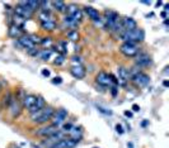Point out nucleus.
<instances>
[{
	"mask_svg": "<svg viewBox=\"0 0 169 148\" xmlns=\"http://www.w3.org/2000/svg\"><path fill=\"white\" fill-rule=\"evenodd\" d=\"M121 25L124 28V32H129V31H132V29H136L137 28V23L134 18H130V16H126L121 20Z\"/></svg>",
	"mask_w": 169,
	"mask_h": 148,
	"instance_id": "nucleus-13",
	"label": "nucleus"
},
{
	"mask_svg": "<svg viewBox=\"0 0 169 148\" xmlns=\"http://www.w3.org/2000/svg\"><path fill=\"white\" fill-rule=\"evenodd\" d=\"M52 52H53L52 48H45L42 51H38L37 56H38L41 60H43V61H48L50 58H51V56H52Z\"/></svg>",
	"mask_w": 169,
	"mask_h": 148,
	"instance_id": "nucleus-23",
	"label": "nucleus"
},
{
	"mask_svg": "<svg viewBox=\"0 0 169 148\" xmlns=\"http://www.w3.org/2000/svg\"><path fill=\"white\" fill-rule=\"evenodd\" d=\"M97 108H98V110H99L100 113H104V114H107V115H112V112L109 110V109L107 110V109H104V108H102V107H97Z\"/></svg>",
	"mask_w": 169,
	"mask_h": 148,
	"instance_id": "nucleus-35",
	"label": "nucleus"
},
{
	"mask_svg": "<svg viewBox=\"0 0 169 148\" xmlns=\"http://www.w3.org/2000/svg\"><path fill=\"white\" fill-rule=\"evenodd\" d=\"M28 37H29V39H31V41H32L35 44H37V43H41V38H40L38 36H37V34H29Z\"/></svg>",
	"mask_w": 169,
	"mask_h": 148,
	"instance_id": "nucleus-34",
	"label": "nucleus"
},
{
	"mask_svg": "<svg viewBox=\"0 0 169 148\" xmlns=\"http://www.w3.org/2000/svg\"><path fill=\"white\" fill-rule=\"evenodd\" d=\"M117 74H118V84L122 86H125L126 84H127L129 79H130V74H129V70L126 69L124 66H118L117 69Z\"/></svg>",
	"mask_w": 169,
	"mask_h": 148,
	"instance_id": "nucleus-11",
	"label": "nucleus"
},
{
	"mask_svg": "<svg viewBox=\"0 0 169 148\" xmlns=\"http://www.w3.org/2000/svg\"><path fill=\"white\" fill-rule=\"evenodd\" d=\"M162 16H163V18H165V16H167V14H165V11H163V13H162Z\"/></svg>",
	"mask_w": 169,
	"mask_h": 148,
	"instance_id": "nucleus-43",
	"label": "nucleus"
},
{
	"mask_svg": "<svg viewBox=\"0 0 169 148\" xmlns=\"http://www.w3.org/2000/svg\"><path fill=\"white\" fill-rule=\"evenodd\" d=\"M151 57L146 53H139L137 57H136V65L137 66H141V67H146V66H150L151 65Z\"/></svg>",
	"mask_w": 169,
	"mask_h": 148,
	"instance_id": "nucleus-15",
	"label": "nucleus"
},
{
	"mask_svg": "<svg viewBox=\"0 0 169 148\" xmlns=\"http://www.w3.org/2000/svg\"><path fill=\"white\" fill-rule=\"evenodd\" d=\"M84 10H85L88 16H89L93 22L98 23L99 20H100V15H99L98 9H95V8H93V6H85V8H84Z\"/></svg>",
	"mask_w": 169,
	"mask_h": 148,
	"instance_id": "nucleus-18",
	"label": "nucleus"
},
{
	"mask_svg": "<svg viewBox=\"0 0 169 148\" xmlns=\"http://www.w3.org/2000/svg\"><path fill=\"white\" fill-rule=\"evenodd\" d=\"M120 38L124 42H130V43H139V42H142L144 38H145V33H144L142 29L136 28L132 29V31L129 32H122L120 34Z\"/></svg>",
	"mask_w": 169,
	"mask_h": 148,
	"instance_id": "nucleus-2",
	"label": "nucleus"
},
{
	"mask_svg": "<svg viewBox=\"0 0 169 148\" xmlns=\"http://www.w3.org/2000/svg\"><path fill=\"white\" fill-rule=\"evenodd\" d=\"M26 4L33 11H36L40 8V1H37V0H28V1H26Z\"/></svg>",
	"mask_w": 169,
	"mask_h": 148,
	"instance_id": "nucleus-29",
	"label": "nucleus"
},
{
	"mask_svg": "<svg viewBox=\"0 0 169 148\" xmlns=\"http://www.w3.org/2000/svg\"><path fill=\"white\" fill-rule=\"evenodd\" d=\"M125 115L129 117V118H131V117H132V113H131V112H125Z\"/></svg>",
	"mask_w": 169,
	"mask_h": 148,
	"instance_id": "nucleus-41",
	"label": "nucleus"
},
{
	"mask_svg": "<svg viewBox=\"0 0 169 148\" xmlns=\"http://www.w3.org/2000/svg\"><path fill=\"white\" fill-rule=\"evenodd\" d=\"M37 101V96L33 95V94H26L22 99V107L23 108H27V110L29 108H32L35 103Z\"/></svg>",
	"mask_w": 169,
	"mask_h": 148,
	"instance_id": "nucleus-17",
	"label": "nucleus"
},
{
	"mask_svg": "<svg viewBox=\"0 0 169 148\" xmlns=\"http://www.w3.org/2000/svg\"><path fill=\"white\" fill-rule=\"evenodd\" d=\"M14 11H15V15H18L20 16V18H23V19H31L33 14H35V11H33L31 8H29L26 1H20L18 3V5H17L14 8Z\"/></svg>",
	"mask_w": 169,
	"mask_h": 148,
	"instance_id": "nucleus-4",
	"label": "nucleus"
},
{
	"mask_svg": "<svg viewBox=\"0 0 169 148\" xmlns=\"http://www.w3.org/2000/svg\"><path fill=\"white\" fill-rule=\"evenodd\" d=\"M22 101H20L18 98H14L13 96V99H12V103L9 105V113H10V115L12 118H18L20 115V113H22Z\"/></svg>",
	"mask_w": 169,
	"mask_h": 148,
	"instance_id": "nucleus-8",
	"label": "nucleus"
},
{
	"mask_svg": "<svg viewBox=\"0 0 169 148\" xmlns=\"http://www.w3.org/2000/svg\"><path fill=\"white\" fill-rule=\"evenodd\" d=\"M53 108L52 107H45L43 109H41L40 112H37L36 114H33V115H31V119L35 124H46L48 120H51V118L53 115Z\"/></svg>",
	"mask_w": 169,
	"mask_h": 148,
	"instance_id": "nucleus-1",
	"label": "nucleus"
},
{
	"mask_svg": "<svg viewBox=\"0 0 169 148\" xmlns=\"http://www.w3.org/2000/svg\"><path fill=\"white\" fill-rule=\"evenodd\" d=\"M56 48H57L56 51H57L58 54L65 56V54L67 53V44H66V42H64V41H58L57 44H56Z\"/></svg>",
	"mask_w": 169,
	"mask_h": 148,
	"instance_id": "nucleus-25",
	"label": "nucleus"
},
{
	"mask_svg": "<svg viewBox=\"0 0 169 148\" xmlns=\"http://www.w3.org/2000/svg\"><path fill=\"white\" fill-rule=\"evenodd\" d=\"M64 61H65V56H62V54H56V57H55V61H53V63L55 65H57V66H60V65H62L64 63Z\"/></svg>",
	"mask_w": 169,
	"mask_h": 148,
	"instance_id": "nucleus-33",
	"label": "nucleus"
},
{
	"mask_svg": "<svg viewBox=\"0 0 169 148\" xmlns=\"http://www.w3.org/2000/svg\"><path fill=\"white\" fill-rule=\"evenodd\" d=\"M52 38L51 37H45V38H41V44H43L45 47H47V48H50L52 46Z\"/></svg>",
	"mask_w": 169,
	"mask_h": 148,
	"instance_id": "nucleus-32",
	"label": "nucleus"
},
{
	"mask_svg": "<svg viewBox=\"0 0 169 148\" xmlns=\"http://www.w3.org/2000/svg\"><path fill=\"white\" fill-rule=\"evenodd\" d=\"M18 42H19V44L22 46L23 48H26V49H28V51H32V49H35L36 48V44L33 43V42L29 39V37L28 36H22L18 39Z\"/></svg>",
	"mask_w": 169,
	"mask_h": 148,
	"instance_id": "nucleus-19",
	"label": "nucleus"
},
{
	"mask_svg": "<svg viewBox=\"0 0 169 148\" xmlns=\"http://www.w3.org/2000/svg\"><path fill=\"white\" fill-rule=\"evenodd\" d=\"M131 109H132V112H139V110H140V107H139L137 104H134V105H132V108H131Z\"/></svg>",
	"mask_w": 169,
	"mask_h": 148,
	"instance_id": "nucleus-39",
	"label": "nucleus"
},
{
	"mask_svg": "<svg viewBox=\"0 0 169 148\" xmlns=\"http://www.w3.org/2000/svg\"><path fill=\"white\" fill-rule=\"evenodd\" d=\"M12 99H13V95H12V92H6V94L4 95V101H3L4 107H5V108H9V105H10V103H12Z\"/></svg>",
	"mask_w": 169,
	"mask_h": 148,
	"instance_id": "nucleus-30",
	"label": "nucleus"
},
{
	"mask_svg": "<svg viewBox=\"0 0 169 148\" xmlns=\"http://www.w3.org/2000/svg\"><path fill=\"white\" fill-rule=\"evenodd\" d=\"M67 38H69L70 41H73V42H77V41H79L80 36H79L78 31H70L69 33H67Z\"/></svg>",
	"mask_w": 169,
	"mask_h": 148,
	"instance_id": "nucleus-31",
	"label": "nucleus"
},
{
	"mask_svg": "<svg viewBox=\"0 0 169 148\" xmlns=\"http://www.w3.org/2000/svg\"><path fill=\"white\" fill-rule=\"evenodd\" d=\"M51 5L53 6V9L58 13H64L66 11V3L64 1H51Z\"/></svg>",
	"mask_w": 169,
	"mask_h": 148,
	"instance_id": "nucleus-24",
	"label": "nucleus"
},
{
	"mask_svg": "<svg viewBox=\"0 0 169 148\" xmlns=\"http://www.w3.org/2000/svg\"><path fill=\"white\" fill-rule=\"evenodd\" d=\"M104 15H105V18H104L105 27H107V29H109V31H113L116 25L120 23V20H121L120 16H118L117 13L113 11V10H105Z\"/></svg>",
	"mask_w": 169,
	"mask_h": 148,
	"instance_id": "nucleus-5",
	"label": "nucleus"
},
{
	"mask_svg": "<svg viewBox=\"0 0 169 148\" xmlns=\"http://www.w3.org/2000/svg\"><path fill=\"white\" fill-rule=\"evenodd\" d=\"M66 15L70 16L71 19H74L77 23H80L83 20L82 9L78 5H75V4H70V5L66 6Z\"/></svg>",
	"mask_w": 169,
	"mask_h": 148,
	"instance_id": "nucleus-6",
	"label": "nucleus"
},
{
	"mask_svg": "<svg viewBox=\"0 0 169 148\" xmlns=\"http://www.w3.org/2000/svg\"><path fill=\"white\" fill-rule=\"evenodd\" d=\"M131 80H132V82L139 87H145L147 84L150 82V77L146 74L141 72V71L140 72H137L136 75H134L132 77H131Z\"/></svg>",
	"mask_w": 169,
	"mask_h": 148,
	"instance_id": "nucleus-10",
	"label": "nucleus"
},
{
	"mask_svg": "<svg viewBox=\"0 0 169 148\" xmlns=\"http://www.w3.org/2000/svg\"><path fill=\"white\" fill-rule=\"evenodd\" d=\"M116 94H117V89H116V86H113L112 87V95L116 96Z\"/></svg>",
	"mask_w": 169,
	"mask_h": 148,
	"instance_id": "nucleus-40",
	"label": "nucleus"
},
{
	"mask_svg": "<svg viewBox=\"0 0 169 148\" xmlns=\"http://www.w3.org/2000/svg\"><path fill=\"white\" fill-rule=\"evenodd\" d=\"M82 136H83V132H82V130H80L79 128H75V127H73L70 132L67 133V137L71 138V139H74V141H77V142L80 141Z\"/></svg>",
	"mask_w": 169,
	"mask_h": 148,
	"instance_id": "nucleus-22",
	"label": "nucleus"
},
{
	"mask_svg": "<svg viewBox=\"0 0 169 148\" xmlns=\"http://www.w3.org/2000/svg\"><path fill=\"white\" fill-rule=\"evenodd\" d=\"M95 81L99 84V85L102 86H111V77H109V74L104 72V71H100V72L97 74L95 76Z\"/></svg>",
	"mask_w": 169,
	"mask_h": 148,
	"instance_id": "nucleus-12",
	"label": "nucleus"
},
{
	"mask_svg": "<svg viewBox=\"0 0 169 148\" xmlns=\"http://www.w3.org/2000/svg\"><path fill=\"white\" fill-rule=\"evenodd\" d=\"M116 130H117V133H118V134H124V132H125L121 124H117V125H116Z\"/></svg>",
	"mask_w": 169,
	"mask_h": 148,
	"instance_id": "nucleus-36",
	"label": "nucleus"
},
{
	"mask_svg": "<svg viewBox=\"0 0 169 148\" xmlns=\"http://www.w3.org/2000/svg\"><path fill=\"white\" fill-rule=\"evenodd\" d=\"M70 63H71V67L73 66H80V65H83V60H82V57L78 56V54H74L73 57H71V60H70Z\"/></svg>",
	"mask_w": 169,
	"mask_h": 148,
	"instance_id": "nucleus-28",
	"label": "nucleus"
},
{
	"mask_svg": "<svg viewBox=\"0 0 169 148\" xmlns=\"http://www.w3.org/2000/svg\"><path fill=\"white\" fill-rule=\"evenodd\" d=\"M42 75H43L45 77H48V76H50V71L47 69H43V70H42Z\"/></svg>",
	"mask_w": 169,
	"mask_h": 148,
	"instance_id": "nucleus-38",
	"label": "nucleus"
},
{
	"mask_svg": "<svg viewBox=\"0 0 169 148\" xmlns=\"http://www.w3.org/2000/svg\"><path fill=\"white\" fill-rule=\"evenodd\" d=\"M62 22H64V24L66 25L67 28H71V31H75V28H77L78 24H79V23H77L74 19H71L70 16H67V15L64 18V20H62Z\"/></svg>",
	"mask_w": 169,
	"mask_h": 148,
	"instance_id": "nucleus-27",
	"label": "nucleus"
},
{
	"mask_svg": "<svg viewBox=\"0 0 169 148\" xmlns=\"http://www.w3.org/2000/svg\"><path fill=\"white\" fill-rule=\"evenodd\" d=\"M38 18H40V23H42V22H56V20H55V16L51 14L50 10H41L40 14H38Z\"/></svg>",
	"mask_w": 169,
	"mask_h": 148,
	"instance_id": "nucleus-20",
	"label": "nucleus"
},
{
	"mask_svg": "<svg viewBox=\"0 0 169 148\" xmlns=\"http://www.w3.org/2000/svg\"><path fill=\"white\" fill-rule=\"evenodd\" d=\"M120 52L125 54L126 57H135L140 53V48L136 43H130V42H124L120 47Z\"/></svg>",
	"mask_w": 169,
	"mask_h": 148,
	"instance_id": "nucleus-3",
	"label": "nucleus"
},
{
	"mask_svg": "<svg viewBox=\"0 0 169 148\" xmlns=\"http://www.w3.org/2000/svg\"><path fill=\"white\" fill-rule=\"evenodd\" d=\"M70 74L74 76L75 79H84L85 77V75H87V70H85V67H84V65H80V66H73L70 69Z\"/></svg>",
	"mask_w": 169,
	"mask_h": 148,
	"instance_id": "nucleus-14",
	"label": "nucleus"
},
{
	"mask_svg": "<svg viewBox=\"0 0 169 148\" xmlns=\"http://www.w3.org/2000/svg\"><path fill=\"white\" fill-rule=\"evenodd\" d=\"M8 33H9V36L12 38H19L23 36V31H22V28H19V27H17L15 24H12L10 27H9V31H8Z\"/></svg>",
	"mask_w": 169,
	"mask_h": 148,
	"instance_id": "nucleus-21",
	"label": "nucleus"
},
{
	"mask_svg": "<svg viewBox=\"0 0 169 148\" xmlns=\"http://www.w3.org/2000/svg\"><path fill=\"white\" fill-rule=\"evenodd\" d=\"M52 82H53V84H61V82H62V79L60 77V76H57V77H53Z\"/></svg>",
	"mask_w": 169,
	"mask_h": 148,
	"instance_id": "nucleus-37",
	"label": "nucleus"
},
{
	"mask_svg": "<svg viewBox=\"0 0 169 148\" xmlns=\"http://www.w3.org/2000/svg\"><path fill=\"white\" fill-rule=\"evenodd\" d=\"M66 118H67V110H65V109H60V110L55 112L52 118H51L52 125H55V127H57V128H58L60 125L65 124Z\"/></svg>",
	"mask_w": 169,
	"mask_h": 148,
	"instance_id": "nucleus-9",
	"label": "nucleus"
},
{
	"mask_svg": "<svg viewBox=\"0 0 169 148\" xmlns=\"http://www.w3.org/2000/svg\"><path fill=\"white\" fill-rule=\"evenodd\" d=\"M46 107V101L45 99L42 98V96H37V101L35 103V105H33L32 108L28 109V113L31 114V115H33V114H36L37 112H40L41 109H43Z\"/></svg>",
	"mask_w": 169,
	"mask_h": 148,
	"instance_id": "nucleus-16",
	"label": "nucleus"
},
{
	"mask_svg": "<svg viewBox=\"0 0 169 148\" xmlns=\"http://www.w3.org/2000/svg\"><path fill=\"white\" fill-rule=\"evenodd\" d=\"M94 148H98V147H94Z\"/></svg>",
	"mask_w": 169,
	"mask_h": 148,
	"instance_id": "nucleus-44",
	"label": "nucleus"
},
{
	"mask_svg": "<svg viewBox=\"0 0 169 148\" xmlns=\"http://www.w3.org/2000/svg\"><path fill=\"white\" fill-rule=\"evenodd\" d=\"M58 132V128L57 127H55V125H43V127H41V128H38L36 130V136L37 137H41V138H48V137H51L53 136L55 133H57Z\"/></svg>",
	"mask_w": 169,
	"mask_h": 148,
	"instance_id": "nucleus-7",
	"label": "nucleus"
},
{
	"mask_svg": "<svg viewBox=\"0 0 169 148\" xmlns=\"http://www.w3.org/2000/svg\"><path fill=\"white\" fill-rule=\"evenodd\" d=\"M40 24H41L42 29H43V31H47V32L55 31V29H56V25H57L56 22H42Z\"/></svg>",
	"mask_w": 169,
	"mask_h": 148,
	"instance_id": "nucleus-26",
	"label": "nucleus"
},
{
	"mask_svg": "<svg viewBox=\"0 0 169 148\" xmlns=\"http://www.w3.org/2000/svg\"><path fill=\"white\" fill-rule=\"evenodd\" d=\"M163 86H164V87H168V86H169V82H168V80H165V81L163 82Z\"/></svg>",
	"mask_w": 169,
	"mask_h": 148,
	"instance_id": "nucleus-42",
	"label": "nucleus"
}]
</instances>
